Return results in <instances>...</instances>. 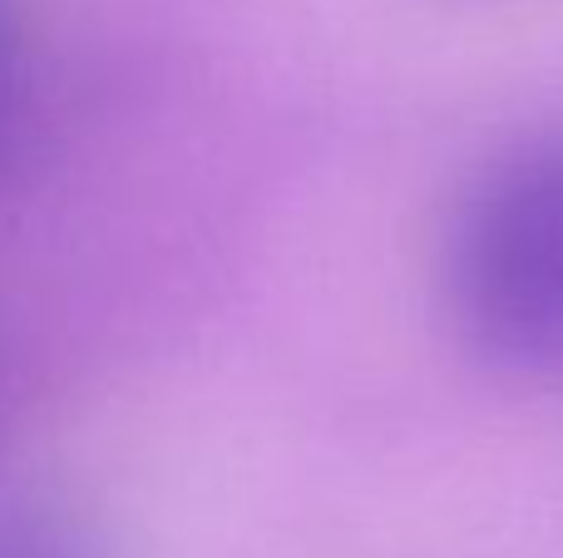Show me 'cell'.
<instances>
[{
	"label": "cell",
	"instance_id": "6da1fadb",
	"mask_svg": "<svg viewBox=\"0 0 563 558\" xmlns=\"http://www.w3.org/2000/svg\"><path fill=\"white\" fill-rule=\"evenodd\" d=\"M455 336L505 376H563V134L505 148L460 193L440 243Z\"/></svg>",
	"mask_w": 563,
	"mask_h": 558
},
{
	"label": "cell",
	"instance_id": "7a4b0ae2",
	"mask_svg": "<svg viewBox=\"0 0 563 558\" xmlns=\"http://www.w3.org/2000/svg\"><path fill=\"white\" fill-rule=\"evenodd\" d=\"M0 558H109V544L89 514L49 494L0 500Z\"/></svg>",
	"mask_w": 563,
	"mask_h": 558
},
{
	"label": "cell",
	"instance_id": "3957f363",
	"mask_svg": "<svg viewBox=\"0 0 563 558\" xmlns=\"http://www.w3.org/2000/svg\"><path fill=\"white\" fill-rule=\"evenodd\" d=\"M20 59H25V30H20L15 0H0V119L10 114L20 89Z\"/></svg>",
	"mask_w": 563,
	"mask_h": 558
}]
</instances>
